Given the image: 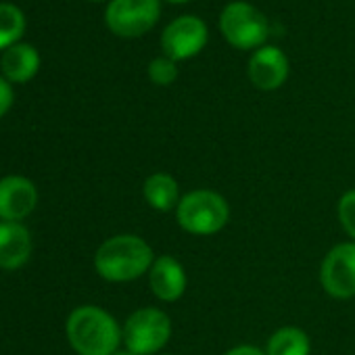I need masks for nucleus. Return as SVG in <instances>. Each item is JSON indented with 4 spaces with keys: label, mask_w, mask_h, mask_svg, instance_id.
<instances>
[{
    "label": "nucleus",
    "mask_w": 355,
    "mask_h": 355,
    "mask_svg": "<svg viewBox=\"0 0 355 355\" xmlns=\"http://www.w3.org/2000/svg\"><path fill=\"white\" fill-rule=\"evenodd\" d=\"M0 67L9 82H30L40 69V55L32 44H13L3 53Z\"/></svg>",
    "instance_id": "ddd939ff"
},
{
    "label": "nucleus",
    "mask_w": 355,
    "mask_h": 355,
    "mask_svg": "<svg viewBox=\"0 0 355 355\" xmlns=\"http://www.w3.org/2000/svg\"><path fill=\"white\" fill-rule=\"evenodd\" d=\"M224 355H266V351H261L259 347H253V345H239V347L228 349Z\"/></svg>",
    "instance_id": "aec40b11"
},
{
    "label": "nucleus",
    "mask_w": 355,
    "mask_h": 355,
    "mask_svg": "<svg viewBox=\"0 0 355 355\" xmlns=\"http://www.w3.org/2000/svg\"><path fill=\"white\" fill-rule=\"evenodd\" d=\"M220 30L230 46L239 51H257L270 36V21L253 5L234 0L220 15Z\"/></svg>",
    "instance_id": "20e7f679"
},
{
    "label": "nucleus",
    "mask_w": 355,
    "mask_h": 355,
    "mask_svg": "<svg viewBox=\"0 0 355 355\" xmlns=\"http://www.w3.org/2000/svg\"><path fill=\"white\" fill-rule=\"evenodd\" d=\"M336 214H338V222L345 228V232L355 241V189L347 191L340 197Z\"/></svg>",
    "instance_id": "a211bd4d"
},
{
    "label": "nucleus",
    "mask_w": 355,
    "mask_h": 355,
    "mask_svg": "<svg viewBox=\"0 0 355 355\" xmlns=\"http://www.w3.org/2000/svg\"><path fill=\"white\" fill-rule=\"evenodd\" d=\"M247 76L263 92L278 90L288 78V57L278 46H261L251 55Z\"/></svg>",
    "instance_id": "9d476101"
},
{
    "label": "nucleus",
    "mask_w": 355,
    "mask_h": 355,
    "mask_svg": "<svg viewBox=\"0 0 355 355\" xmlns=\"http://www.w3.org/2000/svg\"><path fill=\"white\" fill-rule=\"evenodd\" d=\"M125 349L134 355L159 353L171 336V320L165 311L157 307H142L130 313L123 328Z\"/></svg>",
    "instance_id": "39448f33"
},
{
    "label": "nucleus",
    "mask_w": 355,
    "mask_h": 355,
    "mask_svg": "<svg viewBox=\"0 0 355 355\" xmlns=\"http://www.w3.org/2000/svg\"><path fill=\"white\" fill-rule=\"evenodd\" d=\"M32 255V236L19 222H0V270H19Z\"/></svg>",
    "instance_id": "f8f14e48"
},
{
    "label": "nucleus",
    "mask_w": 355,
    "mask_h": 355,
    "mask_svg": "<svg viewBox=\"0 0 355 355\" xmlns=\"http://www.w3.org/2000/svg\"><path fill=\"white\" fill-rule=\"evenodd\" d=\"M161 0H111L105 11L107 28L121 38H138L155 28Z\"/></svg>",
    "instance_id": "423d86ee"
},
{
    "label": "nucleus",
    "mask_w": 355,
    "mask_h": 355,
    "mask_svg": "<svg viewBox=\"0 0 355 355\" xmlns=\"http://www.w3.org/2000/svg\"><path fill=\"white\" fill-rule=\"evenodd\" d=\"M175 220L189 234L211 236L228 224L230 207L220 193L199 189L180 199L175 207Z\"/></svg>",
    "instance_id": "7ed1b4c3"
},
{
    "label": "nucleus",
    "mask_w": 355,
    "mask_h": 355,
    "mask_svg": "<svg viewBox=\"0 0 355 355\" xmlns=\"http://www.w3.org/2000/svg\"><path fill=\"white\" fill-rule=\"evenodd\" d=\"M142 195H144V201L157 209V211H171L178 207L180 203V187H178L175 178L165 173V171H157V173H150L146 180H144V187H142Z\"/></svg>",
    "instance_id": "4468645a"
},
{
    "label": "nucleus",
    "mask_w": 355,
    "mask_h": 355,
    "mask_svg": "<svg viewBox=\"0 0 355 355\" xmlns=\"http://www.w3.org/2000/svg\"><path fill=\"white\" fill-rule=\"evenodd\" d=\"M320 282L334 299L355 297V241L332 247L320 268Z\"/></svg>",
    "instance_id": "6e6552de"
},
{
    "label": "nucleus",
    "mask_w": 355,
    "mask_h": 355,
    "mask_svg": "<svg viewBox=\"0 0 355 355\" xmlns=\"http://www.w3.org/2000/svg\"><path fill=\"white\" fill-rule=\"evenodd\" d=\"M155 253L136 234H117L105 241L94 253V270L109 282H130L150 270Z\"/></svg>",
    "instance_id": "f257e3e1"
},
{
    "label": "nucleus",
    "mask_w": 355,
    "mask_h": 355,
    "mask_svg": "<svg viewBox=\"0 0 355 355\" xmlns=\"http://www.w3.org/2000/svg\"><path fill=\"white\" fill-rule=\"evenodd\" d=\"M187 272L182 263L171 255H161L153 261L148 270V286L150 293L165 303L178 301L187 293Z\"/></svg>",
    "instance_id": "9b49d317"
},
{
    "label": "nucleus",
    "mask_w": 355,
    "mask_h": 355,
    "mask_svg": "<svg viewBox=\"0 0 355 355\" xmlns=\"http://www.w3.org/2000/svg\"><path fill=\"white\" fill-rule=\"evenodd\" d=\"M38 205V191L24 175H7L0 180V220L21 222Z\"/></svg>",
    "instance_id": "1a4fd4ad"
},
{
    "label": "nucleus",
    "mask_w": 355,
    "mask_h": 355,
    "mask_svg": "<svg viewBox=\"0 0 355 355\" xmlns=\"http://www.w3.org/2000/svg\"><path fill=\"white\" fill-rule=\"evenodd\" d=\"M96 3H98V0H96Z\"/></svg>",
    "instance_id": "5701e85b"
},
{
    "label": "nucleus",
    "mask_w": 355,
    "mask_h": 355,
    "mask_svg": "<svg viewBox=\"0 0 355 355\" xmlns=\"http://www.w3.org/2000/svg\"><path fill=\"white\" fill-rule=\"evenodd\" d=\"M26 32V15L17 5L0 3V51H7Z\"/></svg>",
    "instance_id": "dca6fc26"
},
{
    "label": "nucleus",
    "mask_w": 355,
    "mask_h": 355,
    "mask_svg": "<svg viewBox=\"0 0 355 355\" xmlns=\"http://www.w3.org/2000/svg\"><path fill=\"white\" fill-rule=\"evenodd\" d=\"M167 3H173V5H182V3H189V0H167Z\"/></svg>",
    "instance_id": "412c9836"
},
{
    "label": "nucleus",
    "mask_w": 355,
    "mask_h": 355,
    "mask_svg": "<svg viewBox=\"0 0 355 355\" xmlns=\"http://www.w3.org/2000/svg\"><path fill=\"white\" fill-rule=\"evenodd\" d=\"M209 32L203 19L195 15H182L173 19L161 34L163 55L171 61H187L199 55L207 44Z\"/></svg>",
    "instance_id": "0eeeda50"
},
{
    "label": "nucleus",
    "mask_w": 355,
    "mask_h": 355,
    "mask_svg": "<svg viewBox=\"0 0 355 355\" xmlns=\"http://www.w3.org/2000/svg\"><path fill=\"white\" fill-rule=\"evenodd\" d=\"M311 343L309 336L297 326L278 328L266 347V355H309Z\"/></svg>",
    "instance_id": "2eb2a0df"
},
{
    "label": "nucleus",
    "mask_w": 355,
    "mask_h": 355,
    "mask_svg": "<svg viewBox=\"0 0 355 355\" xmlns=\"http://www.w3.org/2000/svg\"><path fill=\"white\" fill-rule=\"evenodd\" d=\"M148 78L157 86H169L178 78V65L169 57H157L148 63Z\"/></svg>",
    "instance_id": "f3484780"
},
{
    "label": "nucleus",
    "mask_w": 355,
    "mask_h": 355,
    "mask_svg": "<svg viewBox=\"0 0 355 355\" xmlns=\"http://www.w3.org/2000/svg\"><path fill=\"white\" fill-rule=\"evenodd\" d=\"M113 355H134V353H130V351L125 349V351H115Z\"/></svg>",
    "instance_id": "4be33fe9"
},
{
    "label": "nucleus",
    "mask_w": 355,
    "mask_h": 355,
    "mask_svg": "<svg viewBox=\"0 0 355 355\" xmlns=\"http://www.w3.org/2000/svg\"><path fill=\"white\" fill-rule=\"evenodd\" d=\"M67 340L78 355H113L123 340L115 318L96 307H76L67 318Z\"/></svg>",
    "instance_id": "f03ea898"
},
{
    "label": "nucleus",
    "mask_w": 355,
    "mask_h": 355,
    "mask_svg": "<svg viewBox=\"0 0 355 355\" xmlns=\"http://www.w3.org/2000/svg\"><path fill=\"white\" fill-rule=\"evenodd\" d=\"M13 88L7 78L0 76V117L7 115V111L13 107Z\"/></svg>",
    "instance_id": "6ab92c4d"
}]
</instances>
